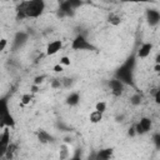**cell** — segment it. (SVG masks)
<instances>
[{
	"label": "cell",
	"instance_id": "7c38bea8",
	"mask_svg": "<svg viewBox=\"0 0 160 160\" xmlns=\"http://www.w3.org/2000/svg\"><path fill=\"white\" fill-rule=\"evenodd\" d=\"M101 120H102V112L95 109V110L90 114V121H91L92 124H96V122H100Z\"/></svg>",
	"mask_w": 160,
	"mask_h": 160
},
{
	"label": "cell",
	"instance_id": "ffe728a7",
	"mask_svg": "<svg viewBox=\"0 0 160 160\" xmlns=\"http://www.w3.org/2000/svg\"><path fill=\"white\" fill-rule=\"evenodd\" d=\"M95 109L99 110V111H101V112H104V111L106 110V102H104V101H99V102L95 105Z\"/></svg>",
	"mask_w": 160,
	"mask_h": 160
},
{
	"label": "cell",
	"instance_id": "83f0119b",
	"mask_svg": "<svg viewBox=\"0 0 160 160\" xmlns=\"http://www.w3.org/2000/svg\"><path fill=\"white\" fill-rule=\"evenodd\" d=\"M124 2H146V1H150V0H121Z\"/></svg>",
	"mask_w": 160,
	"mask_h": 160
},
{
	"label": "cell",
	"instance_id": "d4e9b609",
	"mask_svg": "<svg viewBox=\"0 0 160 160\" xmlns=\"http://www.w3.org/2000/svg\"><path fill=\"white\" fill-rule=\"evenodd\" d=\"M154 99H155V102L160 105V89L155 91V94H154Z\"/></svg>",
	"mask_w": 160,
	"mask_h": 160
},
{
	"label": "cell",
	"instance_id": "3957f363",
	"mask_svg": "<svg viewBox=\"0 0 160 160\" xmlns=\"http://www.w3.org/2000/svg\"><path fill=\"white\" fill-rule=\"evenodd\" d=\"M116 76L124 84H131L132 82V78H131V68L129 66V64H125L124 66H121L116 71Z\"/></svg>",
	"mask_w": 160,
	"mask_h": 160
},
{
	"label": "cell",
	"instance_id": "f1b7e54d",
	"mask_svg": "<svg viewBox=\"0 0 160 160\" xmlns=\"http://www.w3.org/2000/svg\"><path fill=\"white\" fill-rule=\"evenodd\" d=\"M62 85L64 86H70L71 85V79H62Z\"/></svg>",
	"mask_w": 160,
	"mask_h": 160
},
{
	"label": "cell",
	"instance_id": "8fae6325",
	"mask_svg": "<svg viewBox=\"0 0 160 160\" xmlns=\"http://www.w3.org/2000/svg\"><path fill=\"white\" fill-rule=\"evenodd\" d=\"M38 138H39L40 142H42V144L50 142V141L52 140V138H51V136H50L45 130H39V131H38Z\"/></svg>",
	"mask_w": 160,
	"mask_h": 160
},
{
	"label": "cell",
	"instance_id": "d6a6232c",
	"mask_svg": "<svg viewBox=\"0 0 160 160\" xmlns=\"http://www.w3.org/2000/svg\"><path fill=\"white\" fill-rule=\"evenodd\" d=\"M12 1H16V0H12Z\"/></svg>",
	"mask_w": 160,
	"mask_h": 160
},
{
	"label": "cell",
	"instance_id": "7402d4cb",
	"mask_svg": "<svg viewBox=\"0 0 160 160\" xmlns=\"http://www.w3.org/2000/svg\"><path fill=\"white\" fill-rule=\"evenodd\" d=\"M152 141H154V144H155V148H156L158 150H160V134H156V135H154V138H152Z\"/></svg>",
	"mask_w": 160,
	"mask_h": 160
},
{
	"label": "cell",
	"instance_id": "8992f818",
	"mask_svg": "<svg viewBox=\"0 0 160 160\" xmlns=\"http://www.w3.org/2000/svg\"><path fill=\"white\" fill-rule=\"evenodd\" d=\"M109 88H110L112 95L120 96L121 92H122V89H124V82L119 79H112V80L109 81Z\"/></svg>",
	"mask_w": 160,
	"mask_h": 160
},
{
	"label": "cell",
	"instance_id": "5b68a950",
	"mask_svg": "<svg viewBox=\"0 0 160 160\" xmlns=\"http://www.w3.org/2000/svg\"><path fill=\"white\" fill-rule=\"evenodd\" d=\"M151 128V120L149 118H142L140 119V121L135 125V130H136V134H145L150 130Z\"/></svg>",
	"mask_w": 160,
	"mask_h": 160
},
{
	"label": "cell",
	"instance_id": "5bb4252c",
	"mask_svg": "<svg viewBox=\"0 0 160 160\" xmlns=\"http://www.w3.org/2000/svg\"><path fill=\"white\" fill-rule=\"evenodd\" d=\"M79 100H80V96H79V94H78V92H72V94H70V95L68 96V99H66V102H68L70 106H75V105H78Z\"/></svg>",
	"mask_w": 160,
	"mask_h": 160
},
{
	"label": "cell",
	"instance_id": "7a4b0ae2",
	"mask_svg": "<svg viewBox=\"0 0 160 160\" xmlns=\"http://www.w3.org/2000/svg\"><path fill=\"white\" fill-rule=\"evenodd\" d=\"M71 48H72L74 50H94V49H95L82 35H78V36L72 40Z\"/></svg>",
	"mask_w": 160,
	"mask_h": 160
},
{
	"label": "cell",
	"instance_id": "4fadbf2b",
	"mask_svg": "<svg viewBox=\"0 0 160 160\" xmlns=\"http://www.w3.org/2000/svg\"><path fill=\"white\" fill-rule=\"evenodd\" d=\"M112 154V149H104V150H100L96 155V159H100V160H108Z\"/></svg>",
	"mask_w": 160,
	"mask_h": 160
},
{
	"label": "cell",
	"instance_id": "d6986e66",
	"mask_svg": "<svg viewBox=\"0 0 160 160\" xmlns=\"http://www.w3.org/2000/svg\"><path fill=\"white\" fill-rule=\"evenodd\" d=\"M68 2L70 4V6H71L72 9H78L79 6L82 5V1H81V0H68Z\"/></svg>",
	"mask_w": 160,
	"mask_h": 160
},
{
	"label": "cell",
	"instance_id": "277c9868",
	"mask_svg": "<svg viewBox=\"0 0 160 160\" xmlns=\"http://www.w3.org/2000/svg\"><path fill=\"white\" fill-rule=\"evenodd\" d=\"M9 144H10V132H9V129L6 128L5 130H2L0 135V158H4Z\"/></svg>",
	"mask_w": 160,
	"mask_h": 160
},
{
	"label": "cell",
	"instance_id": "ac0fdd59",
	"mask_svg": "<svg viewBox=\"0 0 160 160\" xmlns=\"http://www.w3.org/2000/svg\"><path fill=\"white\" fill-rule=\"evenodd\" d=\"M130 102H131L132 105H139V104L141 102V96H140L139 94L132 95V96L130 98Z\"/></svg>",
	"mask_w": 160,
	"mask_h": 160
},
{
	"label": "cell",
	"instance_id": "9c48e42d",
	"mask_svg": "<svg viewBox=\"0 0 160 160\" xmlns=\"http://www.w3.org/2000/svg\"><path fill=\"white\" fill-rule=\"evenodd\" d=\"M151 49H152V44H150V42L142 44L140 46V49L138 50V58H146L151 52Z\"/></svg>",
	"mask_w": 160,
	"mask_h": 160
},
{
	"label": "cell",
	"instance_id": "4dcf8cb0",
	"mask_svg": "<svg viewBox=\"0 0 160 160\" xmlns=\"http://www.w3.org/2000/svg\"><path fill=\"white\" fill-rule=\"evenodd\" d=\"M154 70H155V71L158 72V75L160 76V64H156V65H155V68H154Z\"/></svg>",
	"mask_w": 160,
	"mask_h": 160
},
{
	"label": "cell",
	"instance_id": "52a82bcc",
	"mask_svg": "<svg viewBox=\"0 0 160 160\" xmlns=\"http://www.w3.org/2000/svg\"><path fill=\"white\" fill-rule=\"evenodd\" d=\"M146 19H148V22L151 26H155V25H158L160 22V12L156 11V10L149 9L146 11Z\"/></svg>",
	"mask_w": 160,
	"mask_h": 160
},
{
	"label": "cell",
	"instance_id": "1f68e13d",
	"mask_svg": "<svg viewBox=\"0 0 160 160\" xmlns=\"http://www.w3.org/2000/svg\"><path fill=\"white\" fill-rule=\"evenodd\" d=\"M155 62H156V64H160V54L156 55V58H155Z\"/></svg>",
	"mask_w": 160,
	"mask_h": 160
},
{
	"label": "cell",
	"instance_id": "9a60e30c",
	"mask_svg": "<svg viewBox=\"0 0 160 160\" xmlns=\"http://www.w3.org/2000/svg\"><path fill=\"white\" fill-rule=\"evenodd\" d=\"M108 21L111 24V25H114V26H118V25H120V22H121V19H120V16L119 15H116V14H110L109 16H108Z\"/></svg>",
	"mask_w": 160,
	"mask_h": 160
},
{
	"label": "cell",
	"instance_id": "6da1fadb",
	"mask_svg": "<svg viewBox=\"0 0 160 160\" xmlns=\"http://www.w3.org/2000/svg\"><path fill=\"white\" fill-rule=\"evenodd\" d=\"M45 9L44 0H26L22 1L16 9V18L25 19V18H38L42 14Z\"/></svg>",
	"mask_w": 160,
	"mask_h": 160
},
{
	"label": "cell",
	"instance_id": "30bf717a",
	"mask_svg": "<svg viewBox=\"0 0 160 160\" xmlns=\"http://www.w3.org/2000/svg\"><path fill=\"white\" fill-rule=\"evenodd\" d=\"M16 149H18L16 144H12V142H10V144L8 145V148H6V152H5L4 158H5L6 160H10V159H12V156H14V154H15Z\"/></svg>",
	"mask_w": 160,
	"mask_h": 160
},
{
	"label": "cell",
	"instance_id": "e0dca14e",
	"mask_svg": "<svg viewBox=\"0 0 160 160\" xmlns=\"http://www.w3.org/2000/svg\"><path fill=\"white\" fill-rule=\"evenodd\" d=\"M31 100H32V94H24V95L21 96V104H22V105L30 104Z\"/></svg>",
	"mask_w": 160,
	"mask_h": 160
},
{
	"label": "cell",
	"instance_id": "ba28073f",
	"mask_svg": "<svg viewBox=\"0 0 160 160\" xmlns=\"http://www.w3.org/2000/svg\"><path fill=\"white\" fill-rule=\"evenodd\" d=\"M61 46H62V42H61L60 40L51 41V42L48 45V48H46V55H54V54H56V52L61 49Z\"/></svg>",
	"mask_w": 160,
	"mask_h": 160
},
{
	"label": "cell",
	"instance_id": "f546056e",
	"mask_svg": "<svg viewBox=\"0 0 160 160\" xmlns=\"http://www.w3.org/2000/svg\"><path fill=\"white\" fill-rule=\"evenodd\" d=\"M38 91H39V85L34 84V85L31 86V92H32V94H35V92H38Z\"/></svg>",
	"mask_w": 160,
	"mask_h": 160
},
{
	"label": "cell",
	"instance_id": "2e32d148",
	"mask_svg": "<svg viewBox=\"0 0 160 160\" xmlns=\"http://www.w3.org/2000/svg\"><path fill=\"white\" fill-rule=\"evenodd\" d=\"M26 40V35L22 34V32H19L16 36H15V46H19V45H22Z\"/></svg>",
	"mask_w": 160,
	"mask_h": 160
},
{
	"label": "cell",
	"instance_id": "4316f807",
	"mask_svg": "<svg viewBox=\"0 0 160 160\" xmlns=\"http://www.w3.org/2000/svg\"><path fill=\"white\" fill-rule=\"evenodd\" d=\"M54 71L55 72H60V71H62V65L59 62V64H56L55 66H54Z\"/></svg>",
	"mask_w": 160,
	"mask_h": 160
},
{
	"label": "cell",
	"instance_id": "603a6c76",
	"mask_svg": "<svg viewBox=\"0 0 160 160\" xmlns=\"http://www.w3.org/2000/svg\"><path fill=\"white\" fill-rule=\"evenodd\" d=\"M70 58H68V56H62L61 59H60V64L62 65V66H68V65H70Z\"/></svg>",
	"mask_w": 160,
	"mask_h": 160
},
{
	"label": "cell",
	"instance_id": "cb8c5ba5",
	"mask_svg": "<svg viewBox=\"0 0 160 160\" xmlns=\"http://www.w3.org/2000/svg\"><path fill=\"white\" fill-rule=\"evenodd\" d=\"M44 79H45V75H40V76H36V78L34 79V84H36V85H40V84L44 81Z\"/></svg>",
	"mask_w": 160,
	"mask_h": 160
},
{
	"label": "cell",
	"instance_id": "484cf974",
	"mask_svg": "<svg viewBox=\"0 0 160 160\" xmlns=\"http://www.w3.org/2000/svg\"><path fill=\"white\" fill-rule=\"evenodd\" d=\"M6 44H8V41H6V39H1V40H0V51H2V50L5 49V46H6Z\"/></svg>",
	"mask_w": 160,
	"mask_h": 160
},
{
	"label": "cell",
	"instance_id": "44dd1931",
	"mask_svg": "<svg viewBox=\"0 0 160 160\" xmlns=\"http://www.w3.org/2000/svg\"><path fill=\"white\" fill-rule=\"evenodd\" d=\"M61 85H62V80H60V79H54L51 81V88H54V89H59Z\"/></svg>",
	"mask_w": 160,
	"mask_h": 160
}]
</instances>
